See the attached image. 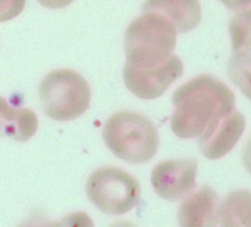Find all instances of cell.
I'll list each match as a JSON object with an SVG mask.
<instances>
[{"instance_id":"6da1fadb","label":"cell","mask_w":251,"mask_h":227,"mask_svg":"<svg viewBox=\"0 0 251 227\" xmlns=\"http://www.w3.org/2000/svg\"><path fill=\"white\" fill-rule=\"evenodd\" d=\"M172 102L176 110L171 128L177 137L189 139L201 135L216 117L233 110L235 98L223 82L200 75L177 88Z\"/></svg>"},{"instance_id":"7a4b0ae2","label":"cell","mask_w":251,"mask_h":227,"mask_svg":"<svg viewBox=\"0 0 251 227\" xmlns=\"http://www.w3.org/2000/svg\"><path fill=\"white\" fill-rule=\"evenodd\" d=\"M103 137L109 150L129 163L148 161L159 145L155 125L146 116L130 111L113 114L104 126Z\"/></svg>"},{"instance_id":"3957f363","label":"cell","mask_w":251,"mask_h":227,"mask_svg":"<svg viewBox=\"0 0 251 227\" xmlns=\"http://www.w3.org/2000/svg\"><path fill=\"white\" fill-rule=\"evenodd\" d=\"M175 26L163 16L146 13L135 19L125 34L127 64L154 67L168 60L176 45Z\"/></svg>"},{"instance_id":"277c9868","label":"cell","mask_w":251,"mask_h":227,"mask_svg":"<svg viewBox=\"0 0 251 227\" xmlns=\"http://www.w3.org/2000/svg\"><path fill=\"white\" fill-rule=\"evenodd\" d=\"M39 99L50 118L69 121L79 117L88 109L90 89L77 72L58 69L50 72L40 83Z\"/></svg>"},{"instance_id":"5b68a950","label":"cell","mask_w":251,"mask_h":227,"mask_svg":"<svg viewBox=\"0 0 251 227\" xmlns=\"http://www.w3.org/2000/svg\"><path fill=\"white\" fill-rule=\"evenodd\" d=\"M86 194L99 210L120 215L137 204L140 188L137 180L129 173L115 167H102L89 176Z\"/></svg>"},{"instance_id":"8992f818","label":"cell","mask_w":251,"mask_h":227,"mask_svg":"<svg viewBox=\"0 0 251 227\" xmlns=\"http://www.w3.org/2000/svg\"><path fill=\"white\" fill-rule=\"evenodd\" d=\"M183 65L180 59L172 55L168 60L154 67L139 68L126 64L124 81L136 97L151 100L160 97L168 87L182 75Z\"/></svg>"},{"instance_id":"52a82bcc","label":"cell","mask_w":251,"mask_h":227,"mask_svg":"<svg viewBox=\"0 0 251 227\" xmlns=\"http://www.w3.org/2000/svg\"><path fill=\"white\" fill-rule=\"evenodd\" d=\"M196 171L197 161L193 159L163 161L153 169L151 183L161 198L177 201L194 188Z\"/></svg>"},{"instance_id":"ba28073f","label":"cell","mask_w":251,"mask_h":227,"mask_svg":"<svg viewBox=\"0 0 251 227\" xmlns=\"http://www.w3.org/2000/svg\"><path fill=\"white\" fill-rule=\"evenodd\" d=\"M245 128L244 116L236 110L216 117L199 138L201 153L210 159L226 155L236 145Z\"/></svg>"},{"instance_id":"9c48e42d","label":"cell","mask_w":251,"mask_h":227,"mask_svg":"<svg viewBox=\"0 0 251 227\" xmlns=\"http://www.w3.org/2000/svg\"><path fill=\"white\" fill-rule=\"evenodd\" d=\"M219 197L205 185L187 197L181 204L177 218L180 227H216Z\"/></svg>"},{"instance_id":"30bf717a","label":"cell","mask_w":251,"mask_h":227,"mask_svg":"<svg viewBox=\"0 0 251 227\" xmlns=\"http://www.w3.org/2000/svg\"><path fill=\"white\" fill-rule=\"evenodd\" d=\"M142 10L163 16L180 33L193 29L201 20L197 0H145Z\"/></svg>"},{"instance_id":"8fae6325","label":"cell","mask_w":251,"mask_h":227,"mask_svg":"<svg viewBox=\"0 0 251 227\" xmlns=\"http://www.w3.org/2000/svg\"><path fill=\"white\" fill-rule=\"evenodd\" d=\"M37 124V116L31 110L15 109L0 97V138L25 142L35 134Z\"/></svg>"},{"instance_id":"7c38bea8","label":"cell","mask_w":251,"mask_h":227,"mask_svg":"<svg viewBox=\"0 0 251 227\" xmlns=\"http://www.w3.org/2000/svg\"><path fill=\"white\" fill-rule=\"evenodd\" d=\"M221 227H251V192L228 193L220 206Z\"/></svg>"},{"instance_id":"4fadbf2b","label":"cell","mask_w":251,"mask_h":227,"mask_svg":"<svg viewBox=\"0 0 251 227\" xmlns=\"http://www.w3.org/2000/svg\"><path fill=\"white\" fill-rule=\"evenodd\" d=\"M227 73L241 93L251 101V54L234 53L228 61Z\"/></svg>"},{"instance_id":"5bb4252c","label":"cell","mask_w":251,"mask_h":227,"mask_svg":"<svg viewBox=\"0 0 251 227\" xmlns=\"http://www.w3.org/2000/svg\"><path fill=\"white\" fill-rule=\"evenodd\" d=\"M229 33L234 53L251 50V9L237 13L229 23Z\"/></svg>"},{"instance_id":"9a60e30c","label":"cell","mask_w":251,"mask_h":227,"mask_svg":"<svg viewBox=\"0 0 251 227\" xmlns=\"http://www.w3.org/2000/svg\"><path fill=\"white\" fill-rule=\"evenodd\" d=\"M54 227H94V225L86 213L78 211L67 215L58 222H54Z\"/></svg>"},{"instance_id":"2e32d148","label":"cell","mask_w":251,"mask_h":227,"mask_svg":"<svg viewBox=\"0 0 251 227\" xmlns=\"http://www.w3.org/2000/svg\"><path fill=\"white\" fill-rule=\"evenodd\" d=\"M25 0H0V22L17 17L24 9Z\"/></svg>"},{"instance_id":"e0dca14e","label":"cell","mask_w":251,"mask_h":227,"mask_svg":"<svg viewBox=\"0 0 251 227\" xmlns=\"http://www.w3.org/2000/svg\"><path fill=\"white\" fill-rule=\"evenodd\" d=\"M17 227H54V222L49 221L48 218L40 213H34Z\"/></svg>"},{"instance_id":"ac0fdd59","label":"cell","mask_w":251,"mask_h":227,"mask_svg":"<svg viewBox=\"0 0 251 227\" xmlns=\"http://www.w3.org/2000/svg\"><path fill=\"white\" fill-rule=\"evenodd\" d=\"M42 6L51 9H59L68 6L74 0H37Z\"/></svg>"},{"instance_id":"d6986e66","label":"cell","mask_w":251,"mask_h":227,"mask_svg":"<svg viewBox=\"0 0 251 227\" xmlns=\"http://www.w3.org/2000/svg\"><path fill=\"white\" fill-rule=\"evenodd\" d=\"M242 162L245 169L251 173V136L249 137L242 155Z\"/></svg>"},{"instance_id":"ffe728a7","label":"cell","mask_w":251,"mask_h":227,"mask_svg":"<svg viewBox=\"0 0 251 227\" xmlns=\"http://www.w3.org/2000/svg\"><path fill=\"white\" fill-rule=\"evenodd\" d=\"M226 6L231 9H240L251 5V0H221Z\"/></svg>"},{"instance_id":"44dd1931","label":"cell","mask_w":251,"mask_h":227,"mask_svg":"<svg viewBox=\"0 0 251 227\" xmlns=\"http://www.w3.org/2000/svg\"><path fill=\"white\" fill-rule=\"evenodd\" d=\"M109 227H137V226L128 221H117L111 224Z\"/></svg>"}]
</instances>
